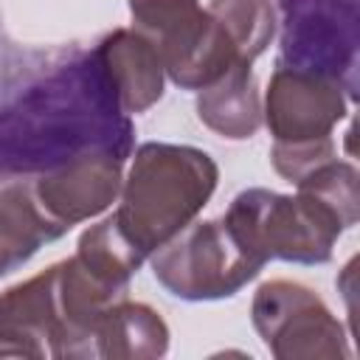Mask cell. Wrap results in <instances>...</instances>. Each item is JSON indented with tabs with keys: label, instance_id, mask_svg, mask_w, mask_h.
<instances>
[{
	"label": "cell",
	"instance_id": "obj_1",
	"mask_svg": "<svg viewBox=\"0 0 360 360\" xmlns=\"http://www.w3.org/2000/svg\"><path fill=\"white\" fill-rule=\"evenodd\" d=\"M135 124L96 48L25 45L0 31V177L34 180L87 152L127 160Z\"/></svg>",
	"mask_w": 360,
	"mask_h": 360
},
{
	"label": "cell",
	"instance_id": "obj_2",
	"mask_svg": "<svg viewBox=\"0 0 360 360\" xmlns=\"http://www.w3.org/2000/svg\"><path fill=\"white\" fill-rule=\"evenodd\" d=\"M217 177L219 169L208 152L149 141L135 149L112 219L149 259L197 219L217 188Z\"/></svg>",
	"mask_w": 360,
	"mask_h": 360
},
{
	"label": "cell",
	"instance_id": "obj_3",
	"mask_svg": "<svg viewBox=\"0 0 360 360\" xmlns=\"http://www.w3.org/2000/svg\"><path fill=\"white\" fill-rule=\"evenodd\" d=\"M222 222L233 239L264 264L270 259L323 264L332 259L335 242L346 231L340 217L315 194H278L270 188L239 191Z\"/></svg>",
	"mask_w": 360,
	"mask_h": 360
},
{
	"label": "cell",
	"instance_id": "obj_4",
	"mask_svg": "<svg viewBox=\"0 0 360 360\" xmlns=\"http://www.w3.org/2000/svg\"><path fill=\"white\" fill-rule=\"evenodd\" d=\"M281 28V68L315 73L343 87L357 101L360 70V0H276Z\"/></svg>",
	"mask_w": 360,
	"mask_h": 360
},
{
	"label": "cell",
	"instance_id": "obj_5",
	"mask_svg": "<svg viewBox=\"0 0 360 360\" xmlns=\"http://www.w3.org/2000/svg\"><path fill=\"white\" fill-rule=\"evenodd\" d=\"M149 259L158 284L183 301L231 298L264 267L233 239L222 219L186 225Z\"/></svg>",
	"mask_w": 360,
	"mask_h": 360
},
{
	"label": "cell",
	"instance_id": "obj_6",
	"mask_svg": "<svg viewBox=\"0 0 360 360\" xmlns=\"http://www.w3.org/2000/svg\"><path fill=\"white\" fill-rule=\"evenodd\" d=\"M250 318L278 360H343L352 354L346 332L323 298L287 278L267 281L256 290Z\"/></svg>",
	"mask_w": 360,
	"mask_h": 360
},
{
	"label": "cell",
	"instance_id": "obj_7",
	"mask_svg": "<svg viewBox=\"0 0 360 360\" xmlns=\"http://www.w3.org/2000/svg\"><path fill=\"white\" fill-rule=\"evenodd\" d=\"M349 104L352 101L338 82L276 65L262 121H267V129L278 143L318 141L332 135V129L346 118Z\"/></svg>",
	"mask_w": 360,
	"mask_h": 360
},
{
	"label": "cell",
	"instance_id": "obj_8",
	"mask_svg": "<svg viewBox=\"0 0 360 360\" xmlns=\"http://www.w3.org/2000/svg\"><path fill=\"white\" fill-rule=\"evenodd\" d=\"M149 39L158 48L163 73L183 90H202L233 65H248L239 59L222 22L202 6H194Z\"/></svg>",
	"mask_w": 360,
	"mask_h": 360
},
{
	"label": "cell",
	"instance_id": "obj_9",
	"mask_svg": "<svg viewBox=\"0 0 360 360\" xmlns=\"http://www.w3.org/2000/svg\"><path fill=\"white\" fill-rule=\"evenodd\" d=\"M124 160L112 152H87L48 174L31 180L37 202L51 219L68 231L101 211H107L121 194Z\"/></svg>",
	"mask_w": 360,
	"mask_h": 360
},
{
	"label": "cell",
	"instance_id": "obj_10",
	"mask_svg": "<svg viewBox=\"0 0 360 360\" xmlns=\"http://www.w3.org/2000/svg\"><path fill=\"white\" fill-rule=\"evenodd\" d=\"M96 53L127 115L146 112L155 101H160L163 62L149 37L135 28H118L96 45Z\"/></svg>",
	"mask_w": 360,
	"mask_h": 360
},
{
	"label": "cell",
	"instance_id": "obj_11",
	"mask_svg": "<svg viewBox=\"0 0 360 360\" xmlns=\"http://www.w3.org/2000/svg\"><path fill=\"white\" fill-rule=\"evenodd\" d=\"M65 233L68 228L37 202L31 180H6L0 186V276L17 270L42 245Z\"/></svg>",
	"mask_w": 360,
	"mask_h": 360
},
{
	"label": "cell",
	"instance_id": "obj_12",
	"mask_svg": "<svg viewBox=\"0 0 360 360\" xmlns=\"http://www.w3.org/2000/svg\"><path fill=\"white\" fill-rule=\"evenodd\" d=\"M197 118L228 141L253 138L262 127V98L250 65H233L197 96Z\"/></svg>",
	"mask_w": 360,
	"mask_h": 360
},
{
	"label": "cell",
	"instance_id": "obj_13",
	"mask_svg": "<svg viewBox=\"0 0 360 360\" xmlns=\"http://www.w3.org/2000/svg\"><path fill=\"white\" fill-rule=\"evenodd\" d=\"M169 349V326L149 304L121 298L96 329V357L110 360H152Z\"/></svg>",
	"mask_w": 360,
	"mask_h": 360
},
{
	"label": "cell",
	"instance_id": "obj_14",
	"mask_svg": "<svg viewBox=\"0 0 360 360\" xmlns=\"http://www.w3.org/2000/svg\"><path fill=\"white\" fill-rule=\"evenodd\" d=\"M73 256L93 276H98L101 281H107V284H112L118 290H129V278L146 262V256L121 233V228L115 225L112 217H107L98 225L87 228L82 233Z\"/></svg>",
	"mask_w": 360,
	"mask_h": 360
},
{
	"label": "cell",
	"instance_id": "obj_15",
	"mask_svg": "<svg viewBox=\"0 0 360 360\" xmlns=\"http://www.w3.org/2000/svg\"><path fill=\"white\" fill-rule=\"evenodd\" d=\"M208 11L222 22L239 59L248 65L276 37V8L270 0H208Z\"/></svg>",
	"mask_w": 360,
	"mask_h": 360
},
{
	"label": "cell",
	"instance_id": "obj_16",
	"mask_svg": "<svg viewBox=\"0 0 360 360\" xmlns=\"http://www.w3.org/2000/svg\"><path fill=\"white\" fill-rule=\"evenodd\" d=\"M332 158H338L332 135L318 138V141H301V143H278L276 141L270 149L273 169L292 186H298L309 172H315L318 166H323Z\"/></svg>",
	"mask_w": 360,
	"mask_h": 360
}]
</instances>
